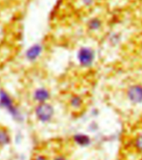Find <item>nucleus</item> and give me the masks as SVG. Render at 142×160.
I'll return each instance as SVG.
<instances>
[{
    "label": "nucleus",
    "instance_id": "f257e3e1",
    "mask_svg": "<svg viewBox=\"0 0 142 160\" xmlns=\"http://www.w3.org/2000/svg\"><path fill=\"white\" fill-rule=\"evenodd\" d=\"M0 110L7 111L11 119L16 123L22 124L25 120L22 109L16 104L12 95L3 88H0Z\"/></svg>",
    "mask_w": 142,
    "mask_h": 160
},
{
    "label": "nucleus",
    "instance_id": "f03ea898",
    "mask_svg": "<svg viewBox=\"0 0 142 160\" xmlns=\"http://www.w3.org/2000/svg\"><path fill=\"white\" fill-rule=\"evenodd\" d=\"M34 119L41 124H48L54 119L55 107L50 102L36 104L33 110Z\"/></svg>",
    "mask_w": 142,
    "mask_h": 160
},
{
    "label": "nucleus",
    "instance_id": "7ed1b4c3",
    "mask_svg": "<svg viewBox=\"0 0 142 160\" xmlns=\"http://www.w3.org/2000/svg\"><path fill=\"white\" fill-rule=\"evenodd\" d=\"M77 60L82 68L89 69L93 67L96 61V52L91 47H81L77 51Z\"/></svg>",
    "mask_w": 142,
    "mask_h": 160
},
{
    "label": "nucleus",
    "instance_id": "20e7f679",
    "mask_svg": "<svg viewBox=\"0 0 142 160\" xmlns=\"http://www.w3.org/2000/svg\"><path fill=\"white\" fill-rule=\"evenodd\" d=\"M45 51V47L43 43L35 42L26 48L24 51V59L31 64L36 63L43 57Z\"/></svg>",
    "mask_w": 142,
    "mask_h": 160
},
{
    "label": "nucleus",
    "instance_id": "39448f33",
    "mask_svg": "<svg viewBox=\"0 0 142 160\" xmlns=\"http://www.w3.org/2000/svg\"><path fill=\"white\" fill-rule=\"evenodd\" d=\"M125 95L130 104L135 105L142 104V84L130 85L126 89Z\"/></svg>",
    "mask_w": 142,
    "mask_h": 160
},
{
    "label": "nucleus",
    "instance_id": "423d86ee",
    "mask_svg": "<svg viewBox=\"0 0 142 160\" xmlns=\"http://www.w3.org/2000/svg\"><path fill=\"white\" fill-rule=\"evenodd\" d=\"M31 98L35 105L49 102L52 99V93L46 86H38L32 91Z\"/></svg>",
    "mask_w": 142,
    "mask_h": 160
},
{
    "label": "nucleus",
    "instance_id": "0eeeda50",
    "mask_svg": "<svg viewBox=\"0 0 142 160\" xmlns=\"http://www.w3.org/2000/svg\"><path fill=\"white\" fill-rule=\"evenodd\" d=\"M68 105L72 110L77 112L82 110L84 106V99L77 94H73L68 99Z\"/></svg>",
    "mask_w": 142,
    "mask_h": 160
},
{
    "label": "nucleus",
    "instance_id": "6e6552de",
    "mask_svg": "<svg viewBox=\"0 0 142 160\" xmlns=\"http://www.w3.org/2000/svg\"><path fill=\"white\" fill-rule=\"evenodd\" d=\"M103 27V21L98 17H93L90 18L87 22V28L90 32H96L100 31Z\"/></svg>",
    "mask_w": 142,
    "mask_h": 160
},
{
    "label": "nucleus",
    "instance_id": "1a4fd4ad",
    "mask_svg": "<svg viewBox=\"0 0 142 160\" xmlns=\"http://www.w3.org/2000/svg\"><path fill=\"white\" fill-rule=\"evenodd\" d=\"M73 140L77 144L82 147H87L91 143V138L87 134H82V133L74 134Z\"/></svg>",
    "mask_w": 142,
    "mask_h": 160
},
{
    "label": "nucleus",
    "instance_id": "9d476101",
    "mask_svg": "<svg viewBox=\"0 0 142 160\" xmlns=\"http://www.w3.org/2000/svg\"><path fill=\"white\" fill-rule=\"evenodd\" d=\"M11 142L9 132L7 129L0 127V148L8 145Z\"/></svg>",
    "mask_w": 142,
    "mask_h": 160
},
{
    "label": "nucleus",
    "instance_id": "9b49d317",
    "mask_svg": "<svg viewBox=\"0 0 142 160\" xmlns=\"http://www.w3.org/2000/svg\"><path fill=\"white\" fill-rule=\"evenodd\" d=\"M108 41L109 43H110L111 46L116 47L118 44H120V41H121V36H120V34L118 33V32H111V33L109 35Z\"/></svg>",
    "mask_w": 142,
    "mask_h": 160
},
{
    "label": "nucleus",
    "instance_id": "f8f14e48",
    "mask_svg": "<svg viewBox=\"0 0 142 160\" xmlns=\"http://www.w3.org/2000/svg\"><path fill=\"white\" fill-rule=\"evenodd\" d=\"M135 146L138 150L142 152V134H139L135 140Z\"/></svg>",
    "mask_w": 142,
    "mask_h": 160
},
{
    "label": "nucleus",
    "instance_id": "ddd939ff",
    "mask_svg": "<svg viewBox=\"0 0 142 160\" xmlns=\"http://www.w3.org/2000/svg\"><path fill=\"white\" fill-rule=\"evenodd\" d=\"M96 0H81L82 4L83 5V7L85 8H92L95 3Z\"/></svg>",
    "mask_w": 142,
    "mask_h": 160
},
{
    "label": "nucleus",
    "instance_id": "4468645a",
    "mask_svg": "<svg viewBox=\"0 0 142 160\" xmlns=\"http://www.w3.org/2000/svg\"><path fill=\"white\" fill-rule=\"evenodd\" d=\"M88 128H89V129L91 130V131L94 132V131H96V130L99 129V126H98V124H97V123H96V122H92V123L90 124Z\"/></svg>",
    "mask_w": 142,
    "mask_h": 160
},
{
    "label": "nucleus",
    "instance_id": "2eb2a0df",
    "mask_svg": "<svg viewBox=\"0 0 142 160\" xmlns=\"http://www.w3.org/2000/svg\"><path fill=\"white\" fill-rule=\"evenodd\" d=\"M33 160H48V158L43 154H38L34 157Z\"/></svg>",
    "mask_w": 142,
    "mask_h": 160
},
{
    "label": "nucleus",
    "instance_id": "dca6fc26",
    "mask_svg": "<svg viewBox=\"0 0 142 160\" xmlns=\"http://www.w3.org/2000/svg\"><path fill=\"white\" fill-rule=\"evenodd\" d=\"M53 160H68V159H67V158H66L64 156L58 155V156H57V157H55Z\"/></svg>",
    "mask_w": 142,
    "mask_h": 160
},
{
    "label": "nucleus",
    "instance_id": "f3484780",
    "mask_svg": "<svg viewBox=\"0 0 142 160\" xmlns=\"http://www.w3.org/2000/svg\"><path fill=\"white\" fill-rule=\"evenodd\" d=\"M99 115V110L97 109H94L92 111V116H97Z\"/></svg>",
    "mask_w": 142,
    "mask_h": 160
},
{
    "label": "nucleus",
    "instance_id": "a211bd4d",
    "mask_svg": "<svg viewBox=\"0 0 142 160\" xmlns=\"http://www.w3.org/2000/svg\"><path fill=\"white\" fill-rule=\"evenodd\" d=\"M0 84H1V78H0Z\"/></svg>",
    "mask_w": 142,
    "mask_h": 160
},
{
    "label": "nucleus",
    "instance_id": "6ab92c4d",
    "mask_svg": "<svg viewBox=\"0 0 142 160\" xmlns=\"http://www.w3.org/2000/svg\"><path fill=\"white\" fill-rule=\"evenodd\" d=\"M141 47H142V41H141Z\"/></svg>",
    "mask_w": 142,
    "mask_h": 160
}]
</instances>
